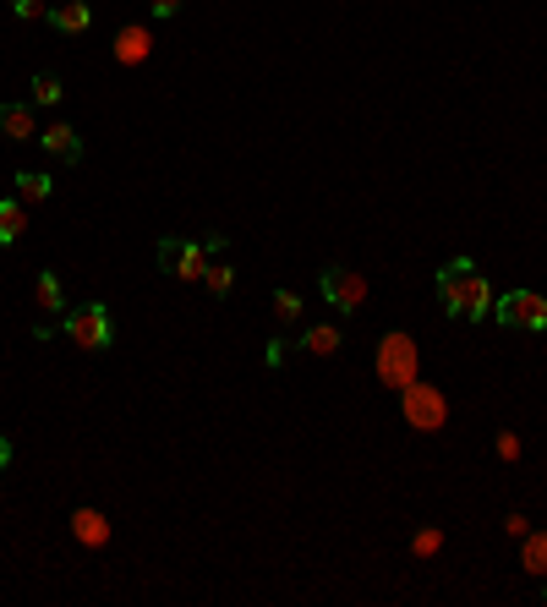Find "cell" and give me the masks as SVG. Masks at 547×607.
Wrapping results in <instances>:
<instances>
[{
    "label": "cell",
    "instance_id": "obj_1",
    "mask_svg": "<svg viewBox=\"0 0 547 607\" xmlns=\"http://www.w3.org/2000/svg\"><path fill=\"white\" fill-rule=\"evenodd\" d=\"M438 301H444L455 318H465V323H476V318L493 312V290H487L482 268H476L471 258H455V263L438 268Z\"/></svg>",
    "mask_w": 547,
    "mask_h": 607
},
{
    "label": "cell",
    "instance_id": "obj_2",
    "mask_svg": "<svg viewBox=\"0 0 547 607\" xmlns=\"http://www.w3.org/2000/svg\"><path fill=\"white\" fill-rule=\"evenodd\" d=\"M378 378L389 383L394 394H400L405 383L422 378V356H416V340H411V334L394 329V334H383V340H378Z\"/></svg>",
    "mask_w": 547,
    "mask_h": 607
},
{
    "label": "cell",
    "instance_id": "obj_3",
    "mask_svg": "<svg viewBox=\"0 0 547 607\" xmlns=\"http://www.w3.org/2000/svg\"><path fill=\"white\" fill-rule=\"evenodd\" d=\"M61 329H66V340H72L77 350H110V340H115V323H110V307H104V301L72 307L61 318Z\"/></svg>",
    "mask_w": 547,
    "mask_h": 607
},
{
    "label": "cell",
    "instance_id": "obj_4",
    "mask_svg": "<svg viewBox=\"0 0 547 607\" xmlns=\"http://www.w3.org/2000/svg\"><path fill=\"white\" fill-rule=\"evenodd\" d=\"M400 416L416 427V433H438V427L449 422V400L433 389V383L416 378V383H405L400 389Z\"/></svg>",
    "mask_w": 547,
    "mask_h": 607
},
{
    "label": "cell",
    "instance_id": "obj_5",
    "mask_svg": "<svg viewBox=\"0 0 547 607\" xmlns=\"http://www.w3.org/2000/svg\"><path fill=\"white\" fill-rule=\"evenodd\" d=\"M493 318L504 329H520V334H542L547 329V301L537 290H509V296L493 301Z\"/></svg>",
    "mask_w": 547,
    "mask_h": 607
},
{
    "label": "cell",
    "instance_id": "obj_6",
    "mask_svg": "<svg viewBox=\"0 0 547 607\" xmlns=\"http://www.w3.org/2000/svg\"><path fill=\"white\" fill-rule=\"evenodd\" d=\"M159 268H165L170 279H203V274H208V252H203V241L165 236V241H159Z\"/></svg>",
    "mask_w": 547,
    "mask_h": 607
},
{
    "label": "cell",
    "instance_id": "obj_7",
    "mask_svg": "<svg viewBox=\"0 0 547 607\" xmlns=\"http://www.w3.org/2000/svg\"><path fill=\"white\" fill-rule=\"evenodd\" d=\"M318 290H323V301H329V307H340V312H356L367 301V279L356 274V268H345V263L323 268Z\"/></svg>",
    "mask_w": 547,
    "mask_h": 607
},
{
    "label": "cell",
    "instance_id": "obj_8",
    "mask_svg": "<svg viewBox=\"0 0 547 607\" xmlns=\"http://www.w3.org/2000/svg\"><path fill=\"white\" fill-rule=\"evenodd\" d=\"M39 143H44V154H50V159H61V165H77V159H83V137H77L66 121L44 126V132H39Z\"/></svg>",
    "mask_w": 547,
    "mask_h": 607
},
{
    "label": "cell",
    "instance_id": "obj_9",
    "mask_svg": "<svg viewBox=\"0 0 547 607\" xmlns=\"http://www.w3.org/2000/svg\"><path fill=\"white\" fill-rule=\"evenodd\" d=\"M148 50H154V39H148L143 22H126V28L115 33V61H121V66H143Z\"/></svg>",
    "mask_w": 547,
    "mask_h": 607
},
{
    "label": "cell",
    "instance_id": "obj_10",
    "mask_svg": "<svg viewBox=\"0 0 547 607\" xmlns=\"http://www.w3.org/2000/svg\"><path fill=\"white\" fill-rule=\"evenodd\" d=\"M72 536L83 547H104V542H110V520H104L99 509L83 504V509H72Z\"/></svg>",
    "mask_w": 547,
    "mask_h": 607
},
{
    "label": "cell",
    "instance_id": "obj_11",
    "mask_svg": "<svg viewBox=\"0 0 547 607\" xmlns=\"http://www.w3.org/2000/svg\"><path fill=\"white\" fill-rule=\"evenodd\" d=\"M0 132H6L11 143H28V137H39L33 110H28V104H0Z\"/></svg>",
    "mask_w": 547,
    "mask_h": 607
},
{
    "label": "cell",
    "instance_id": "obj_12",
    "mask_svg": "<svg viewBox=\"0 0 547 607\" xmlns=\"http://www.w3.org/2000/svg\"><path fill=\"white\" fill-rule=\"evenodd\" d=\"M33 307H39L44 318H61L66 296H61V279H55V274H39V279H33Z\"/></svg>",
    "mask_w": 547,
    "mask_h": 607
},
{
    "label": "cell",
    "instance_id": "obj_13",
    "mask_svg": "<svg viewBox=\"0 0 547 607\" xmlns=\"http://www.w3.org/2000/svg\"><path fill=\"white\" fill-rule=\"evenodd\" d=\"M22 230H28V208L11 203V197H0V247L22 241Z\"/></svg>",
    "mask_w": 547,
    "mask_h": 607
},
{
    "label": "cell",
    "instance_id": "obj_14",
    "mask_svg": "<svg viewBox=\"0 0 547 607\" xmlns=\"http://www.w3.org/2000/svg\"><path fill=\"white\" fill-rule=\"evenodd\" d=\"M50 22L61 33H83L88 28V6L83 0H61V6H50Z\"/></svg>",
    "mask_w": 547,
    "mask_h": 607
},
{
    "label": "cell",
    "instance_id": "obj_15",
    "mask_svg": "<svg viewBox=\"0 0 547 607\" xmlns=\"http://www.w3.org/2000/svg\"><path fill=\"white\" fill-rule=\"evenodd\" d=\"M301 345H307L312 356H334V350H340V329H334V323H312V329L301 334Z\"/></svg>",
    "mask_w": 547,
    "mask_h": 607
},
{
    "label": "cell",
    "instance_id": "obj_16",
    "mask_svg": "<svg viewBox=\"0 0 547 607\" xmlns=\"http://www.w3.org/2000/svg\"><path fill=\"white\" fill-rule=\"evenodd\" d=\"M520 542H526V547H520V558H526V569H531V575H542L547 580V531H537V536H520Z\"/></svg>",
    "mask_w": 547,
    "mask_h": 607
},
{
    "label": "cell",
    "instance_id": "obj_17",
    "mask_svg": "<svg viewBox=\"0 0 547 607\" xmlns=\"http://www.w3.org/2000/svg\"><path fill=\"white\" fill-rule=\"evenodd\" d=\"M17 197H22V203H44V197H50V175L17 170Z\"/></svg>",
    "mask_w": 547,
    "mask_h": 607
},
{
    "label": "cell",
    "instance_id": "obj_18",
    "mask_svg": "<svg viewBox=\"0 0 547 607\" xmlns=\"http://www.w3.org/2000/svg\"><path fill=\"white\" fill-rule=\"evenodd\" d=\"M61 77H55V72H39V77H33V104H61Z\"/></svg>",
    "mask_w": 547,
    "mask_h": 607
},
{
    "label": "cell",
    "instance_id": "obj_19",
    "mask_svg": "<svg viewBox=\"0 0 547 607\" xmlns=\"http://www.w3.org/2000/svg\"><path fill=\"white\" fill-rule=\"evenodd\" d=\"M203 285L214 290V296H230V285H236V268H230V263H208Z\"/></svg>",
    "mask_w": 547,
    "mask_h": 607
},
{
    "label": "cell",
    "instance_id": "obj_20",
    "mask_svg": "<svg viewBox=\"0 0 547 607\" xmlns=\"http://www.w3.org/2000/svg\"><path fill=\"white\" fill-rule=\"evenodd\" d=\"M438 547H444V531H438V525H422V531L411 536V553H416V558H433Z\"/></svg>",
    "mask_w": 547,
    "mask_h": 607
},
{
    "label": "cell",
    "instance_id": "obj_21",
    "mask_svg": "<svg viewBox=\"0 0 547 607\" xmlns=\"http://www.w3.org/2000/svg\"><path fill=\"white\" fill-rule=\"evenodd\" d=\"M274 318H285V323L301 318V296L296 290H274Z\"/></svg>",
    "mask_w": 547,
    "mask_h": 607
},
{
    "label": "cell",
    "instance_id": "obj_22",
    "mask_svg": "<svg viewBox=\"0 0 547 607\" xmlns=\"http://www.w3.org/2000/svg\"><path fill=\"white\" fill-rule=\"evenodd\" d=\"M11 11H17L22 22H33V17H50V11H44V0H11Z\"/></svg>",
    "mask_w": 547,
    "mask_h": 607
},
{
    "label": "cell",
    "instance_id": "obj_23",
    "mask_svg": "<svg viewBox=\"0 0 547 607\" xmlns=\"http://www.w3.org/2000/svg\"><path fill=\"white\" fill-rule=\"evenodd\" d=\"M263 367H285V340H269V345H263Z\"/></svg>",
    "mask_w": 547,
    "mask_h": 607
},
{
    "label": "cell",
    "instance_id": "obj_24",
    "mask_svg": "<svg viewBox=\"0 0 547 607\" xmlns=\"http://www.w3.org/2000/svg\"><path fill=\"white\" fill-rule=\"evenodd\" d=\"M498 460H520V438L515 433H498Z\"/></svg>",
    "mask_w": 547,
    "mask_h": 607
},
{
    "label": "cell",
    "instance_id": "obj_25",
    "mask_svg": "<svg viewBox=\"0 0 547 607\" xmlns=\"http://www.w3.org/2000/svg\"><path fill=\"white\" fill-rule=\"evenodd\" d=\"M225 247H230V241L219 236V230H214V236H203V252H208V258H225Z\"/></svg>",
    "mask_w": 547,
    "mask_h": 607
},
{
    "label": "cell",
    "instance_id": "obj_26",
    "mask_svg": "<svg viewBox=\"0 0 547 607\" xmlns=\"http://www.w3.org/2000/svg\"><path fill=\"white\" fill-rule=\"evenodd\" d=\"M148 6H154V17H176L181 0H148Z\"/></svg>",
    "mask_w": 547,
    "mask_h": 607
},
{
    "label": "cell",
    "instance_id": "obj_27",
    "mask_svg": "<svg viewBox=\"0 0 547 607\" xmlns=\"http://www.w3.org/2000/svg\"><path fill=\"white\" fill-rule=\"evenodd\" d=\"M504 525H509V536H526V531H531V520H526V515H509Z\"/></svg>",
    "mask_w": 547,
    "mask_h": 607
},
{
    "label": "cell",
    "instance_id": "obj_28",
    "mask_svg": "<svg viewBox=\"0 0 547 607\" xmlns=\"http://www.w3.org/2000/svg\"><path fill=\"white\" fill-rule=\"evenodd\" d=\"M6 471H11V438L0 433V476H6Z\"/></svg>",
    "mask_w": 547,
    "mask_h": 607
},
{
    "label": "cell",
    "instance_id": "obj_29",
    "mask_svg": "<svg viewBox=\"0 0 547 607\" xmlns=\"http://www.w3.org/2000/svg\"><path fill=\"white\" fill-rule=\"evenodd\" d=\"M542 597H547V586H542Z\"/></svg>",
    "mask_w": 547,
    "mask_h": 607
}]
</instances>
